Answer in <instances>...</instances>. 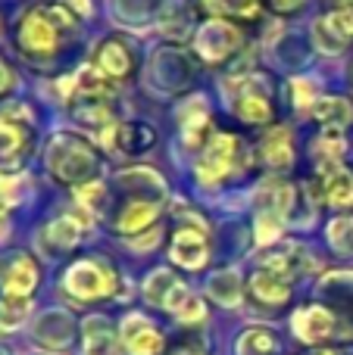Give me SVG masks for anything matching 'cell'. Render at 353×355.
<instances>
[{"mask_svg":"<svg viewBox=\"0 0 353 355\" xmlns=\"http://www.w3.org/2000/svg\"><path fill=\"white\" fill-rule=\"evenodd\" d=\"M47 166L60 181L66 184H81L85 187L94 175H97V156L81 137L60 135L47 147Z\"/></svg>","mask_w":353,"mask_h":355,"instance_id":"1","label":"cell"},{"mask_svg":"<svg viewBox=\"0 0 353 355\" xmlns=\"http://www.w3.org/2000/svg\"><path fill=\"white\" fill-rule=\"evenodd\" d=\"M244 166H247L244 144L231 135H219L210 141V150H206V156L200 159L197 178L206 184H213V181H219V178H225L229 172H244Z\"/></svg>","mask_w":353,"mask_h":355,"instance_id":"2","label":"cell"},{"mask_svg":"<svg viewBox=\"0 0 353 355\" xmlns=\"http://www.w3.org/2000/svg\"><path fill=\"white\" fill-rule=\"evenodd\" d=\"M313 41L325 53H341L344 47L353 41V0L341 3L335 12L322 16L313 25Z\"/></svg>","mask_w":353,"mask_h":355,"instance_id":"3","label":"cell"},{"mask_svg":"<svg viewBox=\"0 0 353 355\" xmlns=\"http://www.w3.org/2000/svg\"><path fill=\"white\" fill-rule=\"evenodd\" d=\"M254 293L269 306H281L291 296V259L272 256L254 275Z\"/></svg>","mask_w":353,"mask_h":355,"instance_id":"4","label":"cell"},{"mask_svg":"<svg viewBox=\"0 0 353 355\" xmlns=\"http://www.w3.org/2000/svg\"><path fill=\"white\" fill-rule=\"evenodd\" d=\"M197 53L210 62H219L225 60L229 53H235L238 44H241V35H238L235 25L222 22V19H210L204 28L197 31Z\"/></svg>","mask_w":353,"mask_h":355,"instance_id":"5","label":"cell"},{"mask_svg":"<svg viewBox=\"0 0 353 355\" xmlns=\"http://www.w3.org/2000/svg\"><path fill=\"white\" fill-rule=\"evenodd\" d=\"M113 287V275L104 271L94 262H79L66 271V290L79 300H97V296H106Z\"/></svg>","mask_w":353,"mask_h":355,"instance_id":"6","label":"cell"},{"mask_svg":"<svg viewBox=\"0 0 353 355\" xmlns=\"http://www.w3.org/2000/svg\"><path fill=\"white\" fill-rule=\"evenodd\" d=\"M19 44L28 53H50L56 47V25L50 12H28L19 25Z\"/></svg>","mask_w":353,"mask_h":355,"instance_id":"7","label":"cell"},{"mask_svg":"<svg viewBox=\"0 0 353 355\" xmlns=\"http://www.w3.org/2000/svg\"><path fill=\"white\" fill-rule=\"evenodd\" d=\"M122 343L131 355H160L163 352V337L147 318L141 315H129L122 321Z\"/></svg>","mask_w":353,"mask_h":355,"instance_id":"8","label":"cell"},{"mask_svg":"<svg viewBox=\"0 0 353 355\" xmlns=\"http://www.w3.org/2000/svg\"><path fill=\"white\" fill-rule=\"evenodd\" d=\"M335 331V315L322 306H306L294 315V334L304 343H322L325 337H331Z\"/></svg>","mask_w":353,"mask_h":355,"instance_id":"9","label":"cell"},{"mask_svg":"<svg viewBox=\"0 0 353 355\" xmlns=\"http://www.w3.org/2000/svg\"><path fill=\"white\" fill-rule=\"evenodd\" d=\"M38 284V268L28 256H16L10 262V268L0 275V287L6 296H28Z\"/></svg>","mask_w":353,"mask_h":355,"instance_id":"10","label":"cell"},{"mask_svg":"<svg viewBox=\"0 0 353 355\" xmlns=\"http://www.w3.org/2000/svg\"><path fill=\"white\" fill-rule=\"evenodd\" d=\"M319 178H322V193L331 206H350L353 202V175L347 168H341L338 162H325Z\"/></svg>","mask_w":353,"mask_h":355,"instance_id":"11","label":"cell"},{"mask_svg":"<svg viewBox=\"0 0 353 355\" xmlns=\"http://www.w3.org/2000/svg\"><path fill=\"white\" fill-rule=\"evenodd\" d=\"M85 355H119L116 331L104 315L85 321Z\"/></svg>","mask_w":353,"mask_h":355,"instance_id":"12","label":"cell"},{"mask_svg":"<svg viewBox=\"0 0 353 355\" xmlns=\"http://www.w3.org/2000/svg\"><path fill=\"white\" fill-rule=\"evenodd\" d=\"M172 262L181 268H200L206 262V240L197 231H179L172 240Z\"/></svg>","mask_w":353,"mask_h":355,"instance_id":"13","label":"cell"},{"mask_svg":"<svg viewBox=\"0 0 353 355\" xmlns=\"http://www.w3.org/2000/svg\"><path fill=\"white\" fill-rule=\"evenodd\" d=\"M156 141L154 128L150 125H141V122H125L116 128V141H113V147H119L122 153L135 156V153H144V150H150Z\"/></svg>","mask_w":353,"mask_h":355,"instance_id":"14","label":"cell"},{"mask_svg":"<svg viewBox=\"0 0 353 355\" xmlns=\"http://www.w3.org/2000/svg\"><path fill=\"white\" fill-rule=\"evenodd\" d=\"M97 69L106 78H125L131 69V53L122 41H106L97 53Z\"/></svg>","mask_w":353,"mask_h":355,"instance_id":"15","label":"cell"},{"mask_svg":"<svg viewBox=\"0 0 353 355\" xmlns=\"http://www.w3.org/2000/svg\"><path fill=\"white\" fill-rule=\"evenodd\" d=\"M294 206V187L285 181H266L260 187V212H269V215H279L285 218L288 209Z\"/></svg>","mask_w":353,"mask_h":355,"instance_id":"16","label":"cell"},{"mask_svg":"<svg viewBox=\"0 0 353 355\" xmlns=\"http://www.w3.org/2000/svg\"><path fill=\"white\" fill-rule=\"evenodd\" d=\"M156 212H160V202L156 200H135L131 206H125L122 215H119L116 231H122V234L141 231V227H147L150 221L156 218Z\"/></svg>","mask_w":353,"mask_h":355,"instance_id":"17","label":"cell"},{"mask_svg":"<svg viewBox=\"0 0 353 355\" xmlns=\"http://www.w3.org/2000/svg\"><path fill=\"white\" fill-rule=\"evenodd\" d=\"M263 159H266L269 166H275V168L291 166L294 147H291V135H288V128H272L269 131L266 141H263Z\"/></svg>","mask_w":353,"mask_h":355,"instance_id":"18","label":"cell"},{"mask_svg":"<svg viewBox=\"0 0 353 355\" xmlns=\"http://www.w3.org/2000/svg\"><path fill=\"white\" fill-rule=\"evenodd\" d=\"M313 116L329 128H344L353 119V106L344 97H322L313 103Z\"/></svg>","mask_w":353,"mask_h":355,"instance_id":"19","label":"cell"},{"mask_svg":"<svg viewBox=\"0 0 353 355\" xmlns=\"http://www.w3.org/2000/svg\"><path fill=\"white\" fill-rule=\"evenodd\" d=\"M22 153V135L16 131V125L0 122V172H13Z\"/></svg>","mask_w":353,"mask_h":355,"instance_id":"20","label":"cell"},{"mask_svg":"<svg viewBox=\"0 0 353 355\" xmlns=\"http://www.w3.org/2000/svg\"><path fill=\"white\" fill-rule=\"evenodd\" d=\"M175 287H179V281H175L172 271L156 268L154 275L144 281V296H147V302H154V306L166 309V300H169V293H172Z\"/></svg>","mask_w":353,"mask_h":355,"instance_id":"21","label":"cell"},{"mask_svg":"<svg viewBox=\"0 0 353 355\" xmlns=\"http://www.w3.org/2000/svg\"><path fill=\"white\" fill-rule=\"evenodd\" d=\"M210 293H213V300L222 302V306H235V302L241 300V277H238V271H231V268L219 271L210 281Z\"/></svg>","mask_w":353,"mask_h":355,"instance_id":"22","label":"cell"},{"mask_svg":"<svg viewBox=\"0 0 353 355\" xmlns=\"http://www.w3.org/2000/svg\"><path fill=\"white\" fill-rule=\"evenodd\" d=\"M279 349L275 337L266 327H250L241 340H238V355H272Z\"/></svg>","mask_w":353,"mask_h":355,"instance_id":"23","label":"cell"},{"mask_svg":"<svg viewBox=\"0 0 353 355\" xmlns=\"http://www.w3.org/2000/svg\"><path fill=\"white\" fill-rule=\"evenodd\" d=\"M28 296H3L0 300V327L3 331H13V327H19L25 321V315H28Z\"/></svg>","mask_w":353,"mask_h":355,"instance_id":"24","label":"cell"},{"mask_svg":"<svg viewBox=\"0 0 353 355\" xmlns=\"http://www.w3.org/2000/svg\"><path fill=\"white\" fill-rule=\"evenodd\" d=\"M238 116L250 125H260V122H269L272 110H269L266 97H260V94H244V97L238 100Z\"/></svg>","mask_w":353,"mask_h":355,"instance_id":"25","label":"cell"},{"mask_svg":"<svg viewBox=\"0 0 353 355\" xmlns=\"http://www.w3.org/2000/svg\"><path fill=\"white\" fill-rule=\"evenodd\" d=\"M47 240L56 246V250H72L79 243V225L72 218H56L54 225L47 227Z\"/></svg>","mask_w":353,"mask_h":355,"instance_id":"26","label":"cell"},{"mask_svg":"<svg viewBox=\"0 0 353 355\" xmlns=\"http://www.w3.org/2000/svg\"><path fill=\"white\" fill-rule=\"evenodd\" d=\"M281 227H285V218L260 212V218H256V240H260V243H272V240L281 234Z\"/></svg>","mask_w":353,"mask_h":355,"instance_id":"27","label":"cell"},{"mask_svg":"<svg viewBox=\"0 0 353 355\" xmlns=\"http://www.w3.org/2000/svg\"><path fill=\"white\" fill-rule=\"evenodd\" d=\"M329 237L341 252H350L353 250L350 246L353 243V218H338L335 225L329 227Z\"/></svg>","mask_w":353,"mask_h":355,"instance_id":"28","label":"cell"},{"mask_svg":"<svg viewBox=\"0 0 353 355\" xmlns=\"http://www.w3.org/2000/svg\"><path fill=\"white\" fill-rule=\"evenodd\" d=\"M79 200L85 202L91 212H100V209H104V202H106V187L100 181L85 184V187H79Z\"/></svg>","mask_w":353,"mask_h":355,"instance_id":"29","label":"cell"},{"mask_svg":"<svg viewBox=\"0 0 353 355\" xmlns=\"http://www.w3.org/2000/svg\"><path fill=\"white\" fill-rule=\"evenodd\" d=\"M225 10L241 19H254L260 12V0H225Z\"/></svg>","mask_w":353,"mask_h":355,"instance_id":"30","label":"cell"},{"mask_svg":"<svg viewBox=\"0 0 353 355\" xmlns=\"http://www.w3.org/2000/svg\"><path fill=\"white\" fill-rule=\"evenodd\" d=\"M313 150H319V153H329V156H341L344 153V141L335 135V131H329V135L319 141V147H313Z\"/></svg>","mask_w":353,"mask_h":355,"instance_id":"31","label":"cell"},{"mask_svg":"<svg viewBox=\"0 0 353 355\" xmlns=\"http://www.w3.org/2000/svg\"><path fill=\"white\" fill-rule=\"evenodd\" d=\"M291 91H297L294 94V100H297V106H306V103H313V81H291Z\"/></svg>","mask_w":353,"mask_h":355,"instance_id":"32","label":"cell"},{"mask_svg":"<svg viewBox=\"0 0 353 355\" xmlns=\"http://www.w3.org/2000/svg\"><path fill=\"white\" fill-rule=\"evenodd\" d=\"M304 3H306V0H272V6L279 12H294V10H300Z\"/></svg>","mask_w":353,"mask_h":355,"instance_id":"33","label":"cell"},{"mask_svg":"<svg viewBox=\"0 0 353 355\" xmlns=\"http://www.w3.org/2000/svg\"><path fill=\"white\" fill-rule=\"evenodd\" d=\"M6 87H10V69H6L3 62H0V94H3Z\"/></svg>","mask_w":353,"mask_h":355,"instance_id":"34","label":"cell"},{"mask_svg":"<svg viewBox=\"0 0 353 355\" xmlns=\"http://www.w3.org/2000/svg\"><path fill=\"white\" fill-rule=\"evenodd\" d=\"M69 3H72L79 12H91V0H69Z\"/></svg>","mask_w":353,"mask_h":355,"instance_id":"35","label":"cell"},{"mask_svg":"<svg viewBox=\"0 0 353 355\" xmlns=\"http://www.w3.org/2000/svg\"><path fill=\"white\" fill-rule=\"evenodd\" d=\"M313 355H338V352H331V349H316Z\"/></svg>","mask_w":353,"mask_h":355,"instance_id":"36","label":"cell"},{"mask_svg":"<svg viewBox=\"0 0 353 355\" xmlns=\"http://www.w3.org/2000/svg\"><path fill=\"white\" fill-rule=\"evenodd\" d=\"M179 355H200V352H188V349H185V352H179Z\"/></svg>","mask_w":353,"mask_h":355,"instance_id":"37","label":"cell"}]
</instances>
